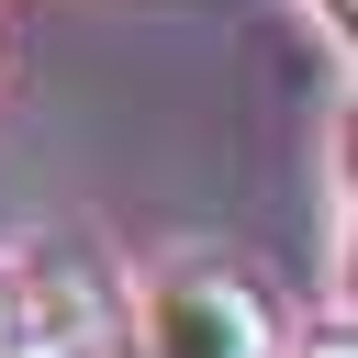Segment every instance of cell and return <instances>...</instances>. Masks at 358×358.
<instances>
[{
    "label": "cell",
    "instance_id": "obj_1",
    "mask_svg": "<svg viewBox=\"0 0 358 358\" xmlns=\"http://www.w3.org/2000/svg\"><path fill=\"white\" fill-rule=\"evenodd\" d=\"M145 358H280V302L224 257H179L145 291Z\"/></svg>",
    "mask_w": 358,
    "mask_h": 358
},
{
    "label": "cell",
    "instance_id": "obj_2",
    "mask_svg": "<svg viewBox=\"0 0 358 358\" xmlns=\"http://www.w3.org/2000/svg\"><path fill=\"white\" fill-rule=\"evenodd\" d=\"M0 358H67V347H56V336H11V324H0Z\"/></svg>",
    "mask_w": 358,
    "mask_h": 358
},
{
    "label": "cell",
    "instance_id": "obj_3",
    "mask_svg": "<svg viewBox=\"0 0 358 358\" xmlns=\"http://www.w3.org/2000/svg\"><path fill=\"white\" fill-rule=\"evenodd\" d=\"M313 358H347V347H336V336H324V347H313Z\"/></svg>",
    "mask_w": 358,
    "mask_h": 358
}]
</instances>
